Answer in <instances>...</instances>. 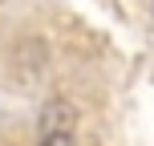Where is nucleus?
I'll list each match as a JSON object with an SVG mask.
<instances>
[{"label":"nucleus","instance_id":"obj_1","mask_svg":"<svg viewBox=\"0 0 154 146\" xmlns=\"http://www.w3.org/2000/svg\"><path fill=\"white\" fill-rule=\"evenodd\" d=\"M37 126H41V138H45V134H73V126H77V106H73L69 98H49L45 106H41Z\"/></svg>","mask_w":154,"mask_h":146},{"label":"nucleus","instance_id":"obj_2","mask_svg":"<svg viewBox=\"0 0 154 146\" xmlns=\"http://www.w3.org/2000/svg\"><path fill=\"white\" fill-rule=\"evenodd\" d=\"M41 146H77V138H73V134H45Z\"/></svg>","mask_w":154,"mask_h":146}]
</instances>
